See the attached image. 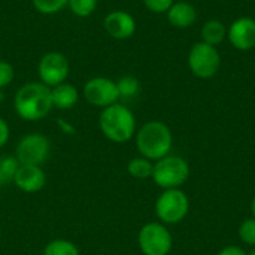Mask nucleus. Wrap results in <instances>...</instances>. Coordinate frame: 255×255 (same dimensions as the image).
Segmentation results:
<instances>
[{
    "label": "nucleus",
    "instance_id": "nucleus-20",
    "mask_svg": "<svg viewBox=\"0 0 255 255\" xmlns=\"http://www.w3.org/2000/svg\"><path fill=\"white\" fill-rule=\"evenodd\" d=\"M115 82H117V88L120 93V99H133L140 91V82L136 76L126 75Z\"/></svg>",
    "mask_w": 255,
    "mask_h": 255
},
{
    "label": "nucleus",
    "instance_id": "nucleus-15",
    "mask_svg": "<svg viewBox=\"0 0 255 255\" xmlns=\"http://www.w3.org/2000/svg\"><path fill=\"white\" fill-rule=\"evenodd\" d=\"M51 99L55 109H72L79 102V91L75 85L63 82L51 88Z\"/></svg>",
    "mask_w": 255,
    "mask_h": 255
},
{
    "label": "nucleus",
    "instance_id": "nucleus-9",
    "mask_svg": "<svg viewBox=\"0 0 255 255\" xmlns=\"http://www.w3.org/2000/svg\"><path fill=\"white\" fill-rule=\"evenodd\" d=\"M37 72H39L40 82L45 84L46 87L52 88L58 84L66 82V79L70 73V64L64 54L51 51V52H46L40 58Z\"/></svg>",
    "mask_w": 255,
    "mask_h": 255
},
{
    "label": "nucleus",
    "instance_id": "nucleus-5",
    "mask_svg": "<svg viewBox=\"0 0 255 255\" xmlns=\"http://www.w3.org/2000/svg\"><path fill=\"white\" fill-rule=\"evenodd\" d=\"M190 212L188 196L181 188L164 190L155 200V215L163 224H179Z\"/></svg>",
    "mask_w": 255,
    "mask_h": 255
},
{
    "label": "nucleus",
    "instance_id": "nucleus-7",
    "mask_svg": "<svg viewBox=\"0 0 255 255\" xmlns=\"http://www.w3.org/2000/svg\"><path fill=\"white\" fill-rule=\"evenodd\" d=\"M188 67L191 73L200 79H209L215 76L221 67V55L217 46L203 40L194 43L188 54Z\"/></svg>",
    "mask_w": 255,
    "mask_h": 255
},
{
    "label": "nucleus",
    "instance_id": "nucleus-13",
    "mask_svg": "<svg viewBox=\"0 0 255 255\" xmlns=\"http://www.w3.org/2000/svg\"><path fill=\"white\" fill-rule=\"evenodd\" d=\"M13 184L24 193H37L46 185V173L43 172L42 166L19 164L13 178Z\"/></svg>",
    "mask_w": 255,
    "mask_h": 255
},
{
    "label": "nucleus",
    "instance_id": "nucleus-3",
    "mask_svg": "<svg viewBox=\"0 0 255 255\" xmlns=\"http://www.w3.org/2000/svg\"><path fill=\"white\" fill-rule=\"evenodd\" d=\"M102 134L114 143H126L136 134V117L127 106L114 103L102 109L99 117Z\"/></svg>",
    "mask_w": 255,
    "mask_h": 255
},
{
    "label": "nucleus",
    "instance_id": "nucleus-2",
    "mask_svg": "<svg viewBox=\"0 0 255 255\" xmlns=\"http://www.w3.org/2000/svg\"><path fill=\"white\" fill-rule=\"evenodd\" d=\"M136 148L139 154L151 161H158L170 154L173 146V134L163 121H148L136 130Z\"/></svg>",
    "mask_w": 255,
    "mask_h": 255
},
{
    "label": "nucleus",
    "instance_id": "nucleus-22",
    "mask_svg": "<svg viewBox=\"0 0 255 255\" xmlns=\"http://www.w3.org/2000/svg\"><path fill=\"white\" fill-rule=\"evenodd\" d=\"M67 6L73 15L79 18H85V16H90L96 10L97 0H69Z\"/></svg>",
    "mask_w": 255,
    "mask_h": 255
},
{
    "label": "nucleus",
    "instance_id": "nucleus-6",
    "mask_svg": "<svg viewBox=\"0 0 255 255\" xmlns=\"http://www.w3.org/2000/svg\"><path fill=\"white\" fill-rule=\"evenodd\" d=\"M137 245L143 255H169L173 247V238L166 224L151 221L140 227Z\"/></svg>",
    "mask_w": 255,
    "mask_h": 255
},
{
    "label": "nucleus",
    "instance_id": "nucleus-27",
    "mask_svg": "<svg viewBox=\"0 0 255 255\" xmlns=\"http://www.w3.org/2000/svg\"><path fill=\"white\" fill-rule=\"evenodd\" d=\"M217 255H247V253L241 248V247H236V245H230V247H226L223 248Z\"/></svg>",
    "mask_w": 255,
    "mask_h": 255
},
{
    "label": "nucleus",
    "instance_id": "nucleus-30",
    "mask_svg": "<svg viewBox=\"0 0 255 255\" xmlns=\"http://www.w3.org/2000/svg\"><path fill=\"white\" fill-rule=\"evenodd\" d=\"M247 255H255V248H253L250 253H247Z\"/></svg>",
    "mask_w": 255,
    "mask_h": 255
},
{
    "label": "nucleus",
    "instance_id": "nucleus-4",
    "mask_svg": "<svg viewBox=\"0 0 255 255\" xmlns=\"http://www.w3.org/2000/svg\"><path fill=\"white\" fill-rule=\"evenodd\" d=\"M152 181L163 190L181 188L190 178V164L179 155H167L154 163Z\"/></svg>",
    "mask_w": 255,
    "mask_h": 255
},
{
    "label": "nucleus",
    "instance_id": "nucleus-19",
    "mask_svg": "<svg viewBox=\"0 0 255 255\" xmlns=\"http://www.w3.org/2000/svg\"><path fill=\"white\" fill-rule=\"evenodd\" d=\"M19 167L15 155H1L0 157V187L9 185L13 182L15 173Z\"/></svg>",
    "mask_w": 255,
    "mask_h": 255
},
{
    "label": "nucleus",
    "instance_id": "nucleus-17",
    "mask_svg": "<svg viewBox=\"0 0 255 255\" xmlns=\"http://www.w3.org/2000/svg\"><path fill=\"white\" fill-rule=\"evenodd\" d=\"M152 170H154V163L142 155L131 158L127 163V172L130 176L136 178V179H148L152 176Z\"/></svg>",
    "mask_w": 255,
    "mask_h": 255
},
{
    "label": "nucleus",
    "instance_id": "nucleus-24",
    "mask_svg": "<svg viewBox=\"0 0 255 255\" xmlns=\"http://www.w3.org/2000/svg\"><path fill=\"white\" fill-rule=\"evenodd\" d=\"M13 78H15L13 66L10 63L4 61V60H0V90L10 85Z\"/></svg>",
    "mask_w": 255,
    "mask_h": 255
},
{
    "label": "nucleus",
    "instance_id": "nucleus-18",
    "mask_svg": "<svg viewBox=\"0 0 255 255\" xmlns=\"http://www.w3.org/2000/svg\"><path fill=\"white\" fill-rule=\"evenodd\" d=\"M43 255H81L79 248L67 239H54L43 248Z\"/></svg>",
    "mask_w": 255,
    "mask_h": 255
},
{
    "label": "nucleus",
    "instance_id": "nucleus-26",
    "mask_svg": "<svg viewBox=\"0 0 255 255\" xmlns=\"http://www.w3.org/2000/svg\"><path fill=\"white\" fill-rule=\"evenodd\" d=\"M9 136H10V128H9V124L0 118V148H3L7 140H9Z\"/></svg>",
    "mask_w": 255,
    "mask_h": 255
},
{
    "label": "nucleus",
    "instance_id": "nucleus-8",
    "mask_svg": "<svg viewBox=\"0 0 255 255\" xmlns=\"http://www.w3.org/2000/svg\"><path fill=\"white\" fill-rule=\"evenodd\" d=\"M51 152V142L42 133L24 134L15 146V158L19 164L42 166Z\"/></svg>",
    "mask_w": 255,
    "mask_h": 255
},
{
    "label": "nucleus",
    "instance_id": "nucleus-12",
    "mask_svg": "<svg viewBox=\"0 0 255 255\" xmlns=\"http://www.w3.org/2000/svg\"><path fill=\"white\" fill-rule=\"evenodd\" d=\"M103 28L106 33L117 39V40H126L130 39L136 31V19L131 13L126 10H112L109 12L103 19Z\"/></svg>",
    "mask_w": 255,
    "mask_h": 255
},
{
    "label": "nucleus",
    "instance_id": "nucleus-23",
    "mask_svg": "<svg viewBox=\"0 0 255 255\" xmlns=\"http://www.w3.org/2000/svg\"><path fill=\"white\" fill-rule=\"evenodd\" d=\"M239 239L245 244L255 248V218H248L239 226Z\"/></svg>",
    "mask_w": 255,
    "mask_h": 255
},
{
    "label": "nucleus",
    "instance_id": "nucleus-11",
    "mask_svg": "<svg viewBox=\"0 0 255 255\" xmlns=\"http://www.w3.org/2000/svg\"><path fill=\"white\" fill-rule=\"evenodd\" d=\"M227 39L239 51H250L255 48V19L251 16H241L235 19L227 28Z\"/></svg>",
    "mask_w": 255,
    "mask_h": 255
},
{
    "label": "nucleus",
    "instance_id": "nucleus-21",
    "mask_svg": "<svg viewBox=\"0 0 255 255\" xmlns=\"http://www.w3.org/2000/svg\"><path fill=\"white\" fill-rule=\"evenodd\" d=\"M69 0H31L34 9L43 15H54L67 6Z\"/></svg>",
    "mask_w": 255,
    "mask_h": 255
},
{
    "label": "nucleus",
    "instance_id": "nucleus-10",
    "mask_svg": "<svg viewBox=\"0 0 255 255\" xmlns=\"http://www.w3.org/2000/svg\"><path fill=\"white\" fill-rule=\"evenodd\" d=\"M84 97L91 106L105 109L114 103H118L120 93L115 81L105 76H96L85 82Z\"/></svg>",
    "mask_w": 255,
    "mask_h": 255
},
{
    "label": "nucleus",
    "instance_id": "nucleus-25",
    "mask_svg": "<svg viewBox=\"0 0 255 255\" xmlns=\"http://www.w3.org/2000/svg\"><path fill=\"white\" fill-rule=\"evenodd\" d=\"M145 7L154 13H163L167 12L169 7L175 3V0H142Z\"/></svg>",
    "mask_w": 255,
    "mask_h": 255
},
{
    "label": "nucleus",
    "instance_id": "nucleus-28",
    "mask_svg": "<svg viewBox=\"0 0 255 255\" xmlns=\"http://www.w3.org/2000/svg\"><path fill=\"white\" fill-rule=\"evenodd\" d=\"M58 127H60V130H61L63 133H66V134H73V133H75V127H73L72 124L66 123L64 120H58Z\"/></svg>",
    "mask_w": 255,
    "mask_h": 255
},
{
    "label": "nucleus",
    "instance_id": "nucleus-14",
    "mask_svg": "<svg viewBox=\"0 0 255 255\" xmlns=\"http://www.w3.org/2000/svg\"><path fill=\"white\" fill-rule=\"evenodd\" d=\"M166 13L167 21L178 28H188L197 19V10L188 1H175Z\"/></svg>",
    "mask_w": 255,
    "mask_h": 255
},
{
    "label": "nucleus",
    "instance_id": "nucleus-1",
    "mask_svg": "<svg viewBox=\"0 0 255 255\" xmlns=\"http://www.w3.org/2000/svg\"><path fill=\"white\" fill-rule=\"evenodd\" d=\"M16 115L24 121H40L52 111L51 88L42 82H27L18 88L13 97Z\"/></svg>",
    "mask_w": 255,
    "mask_h": 255
},
{
    "label": "nucleus",
    "instance_id": "nucleus-16",
    "mask_svg": "<svg viewBox=\"0 0 255 255\" xmlns=\"http://www.w3.org/2000/svg\"><path fill=\"white\" fill-rule=\"evenodd\" d=\"M227 37V28L226 25L218 19H209L202 27V39L203 42L209 45H220Z\"/></svg>",
    "mask_w": 255,
    "mask_h": 255
},
{
    "label": "nucleus",
    "instance_id": "nucleus-29",
    "mask_svg": "<svg viewBox=\"0 0 255 255\" xmlns=\"http://www.w3.org/2000/svg\"><path fill=\"white\" fill-rule=\"evenodd\" d=\"M251 212H253V218H255V196L251 200Z\"/></svg>",
    "mask_w": 255,
    "mask_h": 255
}]
</instances>
